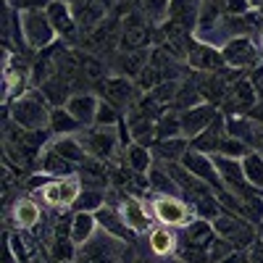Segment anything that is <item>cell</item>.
<instances>
[{
    "label": "cell",
    "mask_w": 263,
    "mask_h": 263,
    "mask_svg": "<svg viewBox=\"0 0 263 263\" xmlns=\"http://www.w3.org/2000/svg\"><path fill=\"white\" fill-rule=\"evenodd\" d=\"M8 119L16 121L21 129H29V132H42L50 126V111L53 105L48 103V98L42 95L37 87H32V90L27 95H21L18 100L8 103Z\"/></svg>",
    "instance_id": "1"
},
{
    "label": "cell",
    "mask_w": 263,
    "mask_h": 263,
    "mask_svg": "<svg viewBox=\"0 0 263 263\" xmlns=\"http://www.w3.org/2000/svg\"><path fill=\"white\" fill-rule=\"evenodd\" d=\"M79 140L87 150V156L105 163H119L121 161V132L119 126H87L79 132Z\"/></svg>",
    "instance_id": "2"
},
{
    "label": "cell",
    "mask_w": 263,
    "mask_h": 263,
    "mask_svg": "<svg viewBox=\"0 0 263 263\" xmlns=\"http://www.w3.org/2000/svg\"><path fill=\"white\" fill-rule=\"evenodd\" d=\"M84 182L79 174H71V177H55L48 179L37 192H32V197L42 203V208H50V211H71L77 197L82 195Z\"/></svg>",
    "instance_id": "3"
},
{
    "label": "cell",
    "mask_w": 263,
    "mask_h": 263,
    "mask_svg": "<svg viewBox=\"0 0 263 263\" xmlns=\"http://www.w3.org/2000/svg\"><path fill=\"white\" fill-rule=\"evenodd\" d=\"M129 250H132L129 242H124V239L98 229L95 237H90L84 245L77 248V258L74 260L77 263H121Z\"/></svg>",
    "instance_id": "4"
},
{
    "label": "cell",
    "mask_w": 263,
    "mask_h": 263,
    "mask_svg": "<svg viewBox=\"0 0 263 263\" xmlns=\"http://www.w3.org/2000/svg\"><path fill=\"white\" fill-rule=\"evenodd\" d=\"M150 213L156 218V224L171 227V229H184L187 224L195 221V208L187 197L182 195H153L147 197Z\"/></svg>",
    "instance_id": "5"
},
{
    "label": "cell",
    "mask_w": 263,
    "mask_h": 263,
    "mask_svg": "<svg viewBox=\"0 0 263 263\" xmlns=\"http://www.w3.org/2000/svg\"><path fill=\"white\" fill-rule=\"evenodd\" d=\"M211 224H213L216 234L221 239H227L234 250H250L258 242L255 224H250L248 218H242V216H234V213L224 211L221 216H216Z\"/></svg>",
    "instance_id": "6"
},
{
    "label": "cell",
    "mask_w": 263,
    "mask_h": 263,
    "mask_svg": "<svg viewBox=\"0 0 263 263\" xmlns=\"http://www.w3.org/2000/svg\"><path fill=\"white\" fill-rule=\"evenodd\" d=\"M221 58L227 69L248 74L263 61V48L255 37H234L221 48Z\"/></svg>",
    "instance_id": "7"
},
{
    "label": "cell",
    "mask_w": 263,
    "mask_h": 263,
    "mask_svg": "<svg viewBox=\"0 0 263 263\" xmlns=\"http://www.w3.org/2000/svg\"><path fill=\"white\" fill-rule=\"evenodd\" d=\"M21 32H24V42L29 53H40L58 42V34L48 18V11H27L21 13Z\"/></svg>",
    "instance_id": "8"
},
{
    "label": "cell",
    "mask_w": 263,
    "mask_h": 263,
    "mask_svg": "<svg viewBox=\"0 0 263 263\" xmlns=\"http://www.w3.org/2000/svg\"><path fill=\"white\" fill-rule=\"evenodd\" d=\"M98 95L108 103H114L119 111L126 114V108H132L137 100H140V87L135 79H129V77H121V74H111V77H105L103 82H98Z\"/></svg>",
    "instance_id": "9"
},
{
    "label": "cell",
    "mask_w": 263,
    "mask_h": 263,
    "mask_svg": "<svg viewBox=\"0 0 263 263\" xmlns=\"http://www.w3.org/2000/svg\"><path fill=\"white\" fill-rule=\"evenodd\" d=\"M116 208L121 211V216H124V221L129 224V229L135 234H140V237L147 234L153 227H156V218H153V213H150V205L142 200L140 195H135V192L124 190Z\"/></svg>",
    "instance_id": "10"
},
{
    "label": "cell",
    "mask_w": 263,
    "mask_h": 263,
    "mask_svg": "<svg viewBox=\"0 0 263 263\" xmlns=\"http://www.w3.org/2000/svg\"><path fill=\"white\" fill-rule=\"evenodd\" d=\"M42 218H45V208L32 195H18L8 211V224L13 229H24V232H34Z\"/></svg>",
    "instance_id": "11"
},
{
    "label": "cell",
    "mask_w": 263,
    "mask_h": 263,
    "mask_svg": "<svg viewBox=\"0 0 263 263\" xmlns=\"http://www.w3.org/2000/svg\"><path fill=\"white\" fill-rule=\"evenodd\" d=\"M216 171L224 182V190L237 195V197H245L250 192H255L248 179H245V171H242V158H229V156H213Z\"/></svg>",
    "instance_id": "12"
},
{
    "label": "cell",
    "mask_w": 263,
    "mask_h": 263,
    "mask_svg": "<svg viewBox=\"0 0 263 263\" xmlns=\"http://www.w3.org/2000/svg\"><path fill=\"white\" fill-rule=\"evenodd\" d=\"M142 239H145V248H147V253L153 258H158V260L177 258V250H179V229L156 224L147 234H142Z\"/></svg>",
    "instance_id": "13"
},
{
    "label": "cell",
    "mask_w": 263,
    "mask_h": 263,
    "mask_svg": "<svg viewBox=\"0 0 263 263\" xmlns=\"http://www.w3.org/2000/svg\"><path fill=\"white\" fill-rule=\"evenodd\" d=\"M48 11V18L58 34L61 42H82V32H79V24H77V16H74V8L69 3H61V0H53V3L45 8Z\"/></svg>",
    "instance_id": "14"
},
{
    "label": "cell",
    "mask_w": 263,
    "mask_h": 263,
    "mask_svg": "<svg viewBox=\"0 0 263 263\" xmlns=\"http://www.w3.org/2000/svg\"><path fill=\"white\" fill-rule=\"evenodd\" d=\"M258 92H255V87L253 82L248 79V74H242L232 87H229V95L221 105V114H250L253 108L258 105Z\"/></svg>",
    "instance_id": "15"
},
{
    "label": "cell",
    "mask_w": 263,
    "mask_h": 263,
    "mask_svg": "<svg viewBox=\"0 0 263 263\" xmlns=\"http://www.w3.org/2000/svg\"><path fill=\"white\" fill-rule=\"evenodd\" d=\"M179 163H182L190 174H195L197 179H203L205 184H211V187L216 190V195H218V192H224V182H221V177H218V171H216L213 156H208V153H200V150L190 147Z\"/></svg>",
    "instance_id": "16"
},
{
    "label": "cell",
    "mask_w": 263,
    "mask_h": 263,
    "mask_svg": "<svg viewBox=\"0 0 263 263\" xmlns=\"http://www.w3.org/2000/svg\"><path fill=\"white\" fill-rule=\"evenodd\" d=\"M187 69L203 71V74H213V71L227 69V66H224L221 50L211 48V45H205V42H200V40L192 37L190 48H187Z\"/></svg>",
    "instance_id": "17"
},
{
    "label": "cell",
    "mask_w": 263,
    "mask_h": 263,
    "mask_svg": "<svg viewBox=\"0 0 263 263\" xmlns=\"http://www.w3.org/2000/svg\"><path fill=\"white\" fill-rule=\"evenodd\" d=\"M221 114L213 103H200V105H195V108H187V111H179V121H182V135L187 140H195L200 132H205L213 119Z\"/></svg>",
    "instance_id": "18"
},
{
    "label": "cell",
    "mask_w": 263,
    "mask_h": 263,
    "mask_svg": "<svg viewBox=\"0 0 263 263\" xmlns=\"http://www.w3.org/2000/svg\"><path fill=\"white\" fill-rule=\"evenodd\" d=\"M95 218H98L100 232L114 234V237L124 239V242H129V245H135V239L140 237V234H135V232L129 229V224L124 221L121 211H119V208H114V205H108V203H105L100 211H95Z\"/></svg>",
    "instance_id": "19"
},
{
    "label": "cell",
    "mask_w": 263,
    "mask_h": 263,
    "mask_svg": "<svg viewBox=\"0 0 263 263\" xmlns=\"http://www.w3.org/2000/svg\"><path fill=\"white\" fill-rule=\"evenodd\" d=\"M98 105H100V95L98 92H74L66 103L69 114L87 129V126H95V114H98Z\"/></svg>",
    "instance_id": "20"
},
{
    "label": "cell",
    "mask_w": 263,
    "mask_h": 263,
    "mask_svg": "<svg viewBox=\"0 0 263 263\" xmlns=\"http://www.w3.org/2000/svg\"><path fill=\"white\" fill-rule=\"evenodd\" d=\"M227 135H229V132H227V116L218 114V116L213 119V124H211L205 132H200V135H197L195 140H190V147L200 150V153H208V156H216Z\"/></svg>",
    "instance_id": "21"
},
{
    "label": "cell",
    "mask_w": 263,
    "mask_h": 263,
    "mask_svg": "<svg viewBox=\"0 0 263 263\" xmlns=\"http://www.w3.org/2000/svg\"><path fill=\"white\" fill-rule=\"evenodd\" d=\"M48 147H53L58 156H63L66 161L77 163L79 168H82L87 161H90V156H87V150H84L79 135H53L50 142H48Z\"/></svg>",
    "instance_id": "22"
},
{
    "label": "cell",
    "mask_w": 263,
    "mask_h": 263,
    "mask_svg": "<svg viewBox=\"0 0 263 263\" xmlns=\"http://www.w3.org/2000/svg\"><path fill=\"white\" fill-rule=\"evenodd\" d=\"M216 229L211 221H203V218H195L192 224H187L184 229H179V245H192V248H211L216 239Z\"/></svg>",
    "instance_id": "23"
},
{
    "label": "cell",
    "mask_w": 263,
    "mask_h": 263,
    "mask_svg": "<svg viewBox=\"0 0 263 263\" xmlns=\"http://www.w3.org/2000/svg\"><path fill=\"white\" fill-rule=\"evenodd\" d=\"M37 171L45 174V177L55 179V177H71V174H79V166L66 161L63 156H58V153L53 147H45L42 150V156L37 161Z\"/></svg>",
    "instance_id": "24"
},
{
    "label": "cell",
    "mask_w": 263,
    "mask_h": 263,
    "mask_svg": "<svg viewBox=\"0 0 263 263\" xmlns=\"http://www.w3.org/2000/svg\"><path fill=\"white\" fill-rule=\"evenodd\" d=\"M37 90L48 98V103H50L53 108H58V105L69 103V98L74 95V84H71V79L66 77L63 71H58V74H53L48 82H42Z\"/></svg>",
    "instance_id": "25"
},
{
    "label": "cell",
    "mask_w": 263,
    "mask_h": 263,
    "mask_svg": "<svg viewBox=\"0 0 263 263\" xmlns=\"http://www.w3.org/2000/svg\"><path fill=\"white\" fill-rule=\"evenodd\" d=\"M121 161L129 171H135V174H145L147 177V171L156 166V156H153V150L147 145H140V142H132L124 147L121 153Z\"/></svg>",
    "instance_id": "26"
},
{
    "label": "cell",
    "mask_w": 263,
    "mask_h": 263,
    "mask_svg": "<svg viewBox=\"0 0 263 263\" xmlns=\"http://www.w3.org/2000/svg\"><path fill=\"white\" fill-rule=\"evenodd\" d=\"M153 156L158 163H179L184 158V153L190 150V140L187 137H171V140H158L150 147Z\"/></svg>",
    "instance_id": "27"
},
{
    "label": "cell",
    "mask_w": 263,
    "mask_h": 263,
    "mask_svg": "<svg viewBox=\"0 0 263 263\" xmlns=\"http://www.w3.org/2000/svg\"><path fill=\"white\" fill-rule=\"evenodd\" d=\"M147 192L150 195H182L179 184L174 182V177L166 171V166L158 163V161H156V166L147 171Z\"/></svg>",
    "instance_id": "28"
},
{
    "label": "cell",
    "mask_w": 263,
    "mask_h": 263,
    "mask_svg": "<svg viewBox=\"0 0 263 263\" xmlns=\"http://www.w3.org/2000/svg\"><path fill=\"white\" fill-rule=\"evenodd\" d=\"M98 218L95 213H87V211H71V239L79 245H84L90 237L98 234Z\"/></svg>",
    "instance_id": "29"
},
{
    "label": "cell",
    "mask_w": 263,
    "mask_h": 263,
    "mask_svg": "<svg viewBox=\"0 0 263 263\" xmlns=\"http://www.w3.org/2000/svg\"><path fill=\"white\" fill-rule=\"evenodd\" d=\"M50 135H79V132L84 129L71 114L66 105H58L50 111Z\"/></svg>",
    "instance_id": "30"
},
{
    "label": "cell",
    "mask_w": 263,
    "mask_h": 263,
    "mask_svg": "<svg viewBox=\"0 0 263 263\" xmlns=\"http://www.w3.org/2000/svg\"><path fill=\"white\" fill-rule=\"evenodd\" d=\"M242 171H245V179L253 190L263 192V156L255 150H250L248 156L242 158Z\"/></svg>",
    "instance_id": "31"
},
{
    "label": "cell",
    "mask_w": 263,
    "mask_h": 263,
    "mask_svg": "<svg viewBox=\"0 0 263 263\" xmlns=\"http://www.w3.org/2000/svg\"><path fill=\"white\" fill-rule=\"evenodd\" d=\"M192 208H195V216L203 218V221H213L216 216L224 213V205L221 200H218V195H203V197H195V200H190Z\"/></svg>",
    "instance_id": "32"
},
{
    "label": "cell",
    "mask_w": 263,
    "mask_h": 263,
    "mask_svg": "<svg viewBox=\"0 0 263 263\" xmlns=\"http://www.w3.org/2000/svg\"><path fill=\"white\" fill-rule=\"evenodd\" d=\"M105 192L108 190H98V187H84L82 195L77 197V203L71 211H87V213H95L105 205Z\"/></svg>",
    "instance_id": "33"
},
{
    "label": "cell",
    "mask_w": 263,
    "mask_h": 263,
    "mask_svg": "<svg viewBox=\"0 0 263 263\" xmlns=\"http://www.w3.org/2000/svg\"><path fill=\"white\" fill-rule=\"evenodd\" d=\"M156 132H158V140H171V137H184L182 135V121H179V111H168L163 116H158L156 121ZM156 140V142H158Z\"/></svg>",
    "instance_id": "34"
},
{
    "label": "cell",
    "mask_w": 263,
    "mask_h": 263,
    "mask_svg": "<svg viewBox=\"0 0 263 263\" xmlns=\"http://www.w3.org/2000/svg\"><path fill=\"white\" fill-rule=\"evenodd\" d=\"M121 121H124V111H119L114 103L100 98L98 114H95V126H119Z\"/></svg>",
    "instance_id": "35"
},
{
    "label": "cell",
    "mask_w": 263,
    "mask_h": 263,
    "mask_svg": "<svg viewBox=\"0 0 263 263\" xmlns=\"http://www.w3.org/2000/svg\"><path fill=\"white\" fill-rule=\"evenodd\" d=\"M3 3L18 13H27V11H45L53 0H3Z\"/></svg>",
    "instance_id": "36"
},
{
    "label": "cell",
    "mask_w": 263,
    "mask_h": 263,
    "mask_svg": "<svg viewBox=\"0 0 263 263\" xmlns=\"http://www.w3.org/2000/svg\"><path fill=\"white\" fill-rule=\"evenodd\" d=\"M234 248L227 242V239H221V237H216L213 239V245L208 248V253H211V263H218V260H224L229 253H232Z\"/></svg>",
    "instance_id": "37"
},
{
    "label": "cell",
    "mask_w": 263,
    "mask_h": 263,
    "mask_svg": "<svg viewBox=\"0 0 263 263\" xmlns=\"http://www.w3.org/2000/svg\"><path fill=\"white\" fill-rule=\"evenodd\" d=\"M224 11L229 16H245V13H250L255 8L250 6V0H224Z\"/></svg>",
    "instance_id": "38"
},
{
    "label": "cell",
    "mask_w": 263,
    "mask_h": 263,
    "mask_svg": "<svg viewBox=\"0 0 263 263\" xmlns=\"http://www.w3.org/2000/svg\"><path fill=\"white\" fill-rule=\"evenodd\" d=\"M248 79L253 82V87H255V92H258V98L263 100V61L255 66V69H250L248 71Z\"/></svg>",
    "instance_id": "39"
},
{
    "label": "cell",
    "mask_w": 263,
    "mask_h": 263,
    "mask_svg": "<svg viewBox=\"0 0 263 263\" xmlns=\"http://www.w3.org/2000/svg\"><path fill=\"white\" fill-rule=\"evenodd\" d=\"M218 263H250V250H232L224 260Z\"/></svg>",
    "instance_id": "40"
},
{
    "label": "cell",
    "mask_w": 263,
    "mask_h": 263,
    "mask_svg": "<svg viewBox=\"0 0 263 263\" xmlns=\"http://www.w3.org/2000/svg\"><path fill=\"white\" fill-rule=\"evenodd\" d=\"M250 150H255V153H260V156H263V124H258V129H255V137H253Z\"/></svg>",
    "instance_id": "41"
},
{
    "label": "cell",
    "mask_w": 263,
    "mask_h": 263,
    "mask_svg": "<svg viewBox=\"0 0 263 263\" xmlns=\"http://www.w3.org/2000/svg\"><path fill=\"white\" fill-rule=\"evenodd\" d=\"M250 6L258 11V8H263V0H250Z\"/></svg>",
    "instance_id": "42"
},
{
    "label": "cell",
    "mask_w": 263,
    "mask_h": 263,
    "mask_svg": "<svg viewBox=\"0 0 263 263\" xmlns=\"http://www.w3.org/2000/svg\"><path fill=\"white\" fill-rule=\"evenodd\" d=\"M121 263H132V250H129V253H126V258H124V260H121Z\"/></svg>",
    "instance_id": "43"
},
{
    "label": "cell",
    "mask_w": 263,
    "mask_h": 263,
    "mask_svg": "<svg viewBox=\"0 0 263 263\" xmlns=\"http://www.w3.org/2000/svg\"><path fill=\"white\" fill-rule=\"evenodd\" d=\"M61 3H69V6H77V3H79V0H61Z\"/></svg>",
    "instance_id": "44"
},
{
    "label": "cell",
    "mask_w": 263,
    "mask_h": 263,
    "mask_svg": "<svg viewBox=\"0 0 263 263\" xmlns=\"http://www.w3.org/2000/svg\"><path fill=\"white\" fill-rule=\"evenodd\" d=\"M255 40H258V42H260V48H263V29H260V34H258V37H255Z\"/></svg>",
    "instance_id": "45"
},
{
    "label": "cell",
    "mask_w": 263,
    "mask_h": 263,
    "mask_svg": "<svg viewBox=\"0 0 263 263\" xmlns=\"http://www.w3.org/2000/svg\"><path fill=\"white\" fill-rule=\"evenodd\" d=\"M63 263H77V260H63Z\"/></svg>",
    "instance_id": "46"
},
{
    "label": "cell",
    "mask_w": 263,
    "mask_h": 263,
    "mask_svg": "<svg viewBox=\"0 0 263 263\" xmlns=\"http://www.w3.org/2000/svg\"><path fill=\"white\" fill-rule=\"evenodd\" d=\"M258 11H260V16H263V8H258Z\"/></svg>",
    "instance_id": "47"
}]
</instances>
